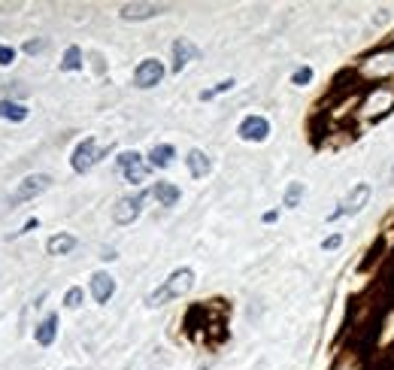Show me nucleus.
<instances>
[{
	"label": "nucleus",
	"mask_w": 394,
	"mask_h": 370,
	"mask_svg": "<svg viewBox=\"0 0 394 370\" xmlns=\"http://www.w3.org/2000/svg\"><path fill=\"white\" fill-rule=\"evenodd\" d=\"M146 198H149L146 191L130 194V198H121L116 207H113V222H116V225H130V222H137V215L143 213Z\"/></svg>",
	"instance_id": "7"
},
{
	"label": "nucleus",
	"mask_w": 394,
	"mask_h": 370,
	"mask_svg": "<svg viewBox=\"0 0 394 370\" xmlns=\"http://www.w3.org/2000/svg\"><path fill=\"white\" fill-rule=\"evenodd\" d=\"M100 258H104V261H113V258H116V249H104V255H100Z\"/></svg>",
	"instance_id": "31"
},
{
	"label": "nucleus",
	"mask_w": 394,
	"mask_h": 370,
	"mask_svg": "<svg viewBox=\"0 0 394 370\" xmlns=\"http://www.w3.org/2000/svg\"><path fill=\"white\" fill-rule=\"evenodd\" d=\"M191 289H195V270H191V267H179V270H173L167 276L161 289H155L146 297V304L149 306H161V304L173 301V297H185Z\"/></svg>",
	"instance_id": "2"
},
{
	"label": "nucleus",
	"mask_w": 394,
	"mask_h": 370,
	"mask_svg": "<svg viewBox=\"0 0 394 370\" xmlns=\"http://www.w3.org/2000/svg\"><path fill=\"white\" fill-rule=\"evenodd\" d=\"M355 76L364 82H376V85H391L394 82V46L364 55L355 67Z\"/></svg>",
	"instance_id": "1"
},
{
	"label": "nucleus",
	"mask_w": 394,
	"mask_h": 370,
	"mask_svg": "<svg viewBox=\"0 0 394 370\" xmlns=\"http://www.w3.org/2000/svg\"><path fill=\"white\" fill-rule=\"evenodd\" d=\"M307 194V185L303 182H291L288 189H285V198H282V207H288V210H295L297 203H300V198Z\"/></svg>",
	"instance_id": "22"
},
{
	"label": "nucleus",
	"mask_w": 394,
	"mask_h": 370,
	"mask_svg": "<svg viewBox=\"0 0 394 370\" xmlns=\"http://www.w3.org/2000/svg\"><path fill=\"white\" fill-rule=\"evenodd\" d=\"M37 225H39L37 219H27V222H25V228H22V231H18V234H27V231H34V228H37Z\"/></svg>",
	"instance_id": "30"
},
{
	"label": "nucleus",
	"mask_w": 394,
	"mask_h": 370,
	"mask_svg": "<svg viewBox=\"0 0 394 370\" xmlns=\"http://www.w3.org/2000/svg\"><path fill=\"white\" fill-rule=\"evenodd\" d=\"M394 109V88L391 85H373L367 95L358 100V119L361 121H376L388 116Z\"/></svg>",
	"instance_id": "3"
},
{
	"label": "nucleus",
	"mask_w": 394,
	"mask_h": 370,
	"mask_svg": "<svg viewBox=\"0 0 394 370\" xmlns=\"http://www.w3.org/2000/svg\"><path fill=\"white\" fill-rule=\"evenodd\" d=\"M331 370H364V362H361V352L355 349H343L337 355V362H333Z\"/></svg>",
	"instance_id": "19"
},
{
	"label": "nucleus",
	"mask_w": 394,
	"mask_h": 370,
	"mask_svg": "<svg viewBox=\"0 0 394 370\" xmlns=\"http://www.w3.org/2000/svg\"><path fill=\"white\" fill-rule=\"evenodd\" d=\"M276 219H279V210H270V213H264V222H267V225H273Z\"/></svg>",
	"instance_id": "29"
},
{
	"label": "nucleus",
	"mask_w": 394,
	"mask_h": 370,
	"mask_svg": "<svg viewBox=\"0 0 394 370\" xmlns=\"http://www.w3.org/2000/svg\"><path fill=\"white\" fill-rule=\"evenodd\" d=\"M100 158H104V152L97 149V140H94V137H85V140L73 149V158H70V164H73L76 173H88Z\"/></svg>",
	"instance_id": "6"
},
{
	"label": "nucleus",
	"mask_w": 394,
	"mask_h": 370,
	"mask_svg": "<svg viewBox=\"0 0 394 370\" xmlns=\"http://www.w3.org/2000/svg\"><path fill=\"white\" fill-rule=\"evenodd\" d=\"M309 82H312V70L309 67H297L295 73H291V85L303 88V85H309Z\"/></svg>",
	"instance_id": "24"
},
{
	"label": "nucleus",
	"mask_w": 394,
	"mask_h": 370,
	"mask_svg": "<svg viewBox=\"0 0 394 370\" xmlns=\"http://www.w3.org/2000/svg\"><path fill=\"white\" fill-rule=\"evenodd\" d=\"M161 79H164V64H161L158 58L140 61L137 70H134V85L137 88H155V85H161Z\"/></svg>",
	"instance_id": "8"
},
{
	"label": "nucleus",
	"mask_w": 394,
	"mask_h": 370,
	"mask_svg": "<svg viewBox=\"0 0 394 370\" xmlns=\"http://www.w3.org/2000/svg\"><path fill=\"white\" fill-rule=\"evenodd\" d=\"M43 49H46V40H27V43H25L27 55H37V52H43Z\"/></svg>",
	"instance_id": "28"
},
{
	"label": "nucleus",
	"mask_w": 394,
	"mask_h": 370,
	"mask_svg": "<svg viewBox=\"0 0 394 370\" xmlns=\"http://www.w3.org/2000/svg\"><path fill=\"white\" fill-rule=\"evenodd\" d=\"M49 185H52V177L49 173H30V177H25L22 182H18V189L9 194V203H25V201H34L37 194H43Z\"/></svg>",
	"instance_id": "4"
},
{
	"label": "nucleus",
	"mask_w": 394,
	"mask_h": 370,
	"mask_svg": "<svg viewBox=\"0 0 394 370\" xmlns=\"http://www.w3.org/2000/svg\"><path fill=\"white\" fill-rule=\"evenodd\" d=\"M61 70H67V73H73V70H82V49L70 46L67 52H64V61H61Z\"/></svg>",
	"instance_id": "21"
},
{
	"label": "nucleus",
	"mask_w": 394,
	"mask_h": 370,
	"mask_svg": "<svg viewBox=\"0 0 394 370\" xmlns=\"http://www.w3.org/2000/svg\"><path fill=\"white\" fill-rule=\"evenodd\" d=\"M16 61V49L13 46H0V67H9Z\"/></svg>",
	"instance_id": "27"
},
{
	"label": "nucleus",
	"mask_w": 394,
	"mask_h": 370,
	"mask_svg": "<svg viewBox=\"0 0 394 370\" xmlns=\"http://www.w3.org/2000/svg\"><path fill=\"white\" fill-rule=\"evenodd\" d=\"M113 294H116V280L106 270H97L91 276V297H94L97 304H106Z\"/></svg>",
	"instance_id": "12"
},
{
	"label": "nucleus",
	"mask_w": 394,
	"mask_h": 370,
	"mask_svg": "<svg viewBox=\"0 0 394 370\" xmlns=\"http://www.w3.org/2000/svg\"><path fill=\"white\" fill-rule=\"evenodd\" d=\"M185 164H188V173H191L195 179H204L207 173L212 170L209 155H207V152H200V149H191V152H188V158H185Z\"/></svg>",
	"instance_id": "14"
},
{
	"label": "nucleus",
	"mask_w": 394,
	"mask_h": 370,
	"mask_svg": "<svg viewBox=\"0 0 394 370\" xmlns=\"http://www.w3.org/2000/svg\"><path fill=\"white\" fill-rule=\"evenodd\" d=\"M367 201H370V185H367V182H358L355 189L349 191V198L328 215V222H337L340 215H355V213H361L364 207H367Z\"/></svg>",
	"instance_id": "5"
},
{
	"label": "nucleus",
	"mask_w": 394,
	"mask_h": 370,
	"mask_svg": "<svg viewBox=\"0 0 394 370\" xmlns=\"http://www.w3.org/2000/svg\"><path fill=\"white\" fill-rule=\"evenodd\" d=\"M340 246H343V234H331V237L321 240V249L325 252H333V249H340Z\"/></svg>",
	"instance_id": "26"
},
{
	"label": "nucleus",
	"mask_w": 394,
	"mask_h": 370,
	"mask_svg": "<svg viewBox=\"0 0 394 370\" xmlns=\"http://www.w3.org/2000/svg\"><path fill=\"white\" fill-rule=\"evenodd\" d=\"M34 337H37V343H39V346H52V343H55V337H58V316H55V313H52V316H46L43 322L37 325V334H34Z\"/></svg>",
	"instance_id": "17"
},
{
	"label": "nucleus",
	"mask_w": 394,
	"mask_h": 370,
	"mask_svg": "<svg viewBox=\"0 0 394 370\" xmlns=\"http://www.w3.org/2000/svg\"><path fill=\"white\" fill-rule=\"evenodd\" d=\"M0 119L25 121L27 119V107L25 104H13V100H0Z\"/></svg>",
	"instance_id": "20"
},
{
	"label": "nucleus",
	"mask_w": 394,
	"mask_h": 370,
	"mask_svg": "<svg viewBox=\"0 0 394 370\" xmlns=\"http://www.w3.org/2000/svg\"><path fill=\"white\" fill-rule=\"evenodd\" d=\"M173 158H176V149L170 146V143H161V146H152V152H149V167L164 170L173 164Z\"/></svg>",
	"instance_id": "15"
},
{
	"label": "nucleus",
	"mask_w": 394,
	"mask_h": 370,
	"mask_svg": "<svg viewBox=\"0 0 394 370\" xmlns=\"http://www.w3.org/2000/svg\"><path fill=\"white\" fill-rule=\"evenodd\" d=\"M161 4H125L121 6V22H146V18L161 16Z\"/></svg>",
	"instance_id": "11"
},
{
	"label": "nucleus",
	"mask_w": 394,
	"mask_h": 370,
	"mask_svg": "<svg viewBox=\"0 0 394 370\" xmlns=\"http://www.w3.org/2000/svg\"><path fill=\"white\" fill-rule=\"evenodd\" d=\"M152 198H155L161 207H176L179 203V189L173 182H155V189H152Z\"/></svg>",
	"instance_id": "16"
},
{
	"label": "nucleus",
	"mask_w": 394,
	"mask_h": 370,
	"mask_svg": "<svg viewBox=\"0 0 394 370\" xmlns=\"http://www.w3.org/2000/svg\"><path fill=\"white\" fill-rule=\"evenodd\" d=\"M118 167H121V173H125V179L130 185L146 182V177H149V164L143 161L140 152H125V155H118Z\"/></svg>",
	"instance_id": "9"
},
{
	"label": "nucleus",
	"mask_w": 394,
	"mask_h": 370,
	"mask_svg": "<svg viewBox=\"0 0 394 370\" xmlns=\"http://www.w3.org/2000/svg\"><path fill=\"white\" fill-rule=\"evenodd\" d=\"M230 88H234V79H225V82H218L216 88H209V91H204V95H200V100H212V97L225 95V91H230Z\"/></svg>",
	"instance_id": "25"
},
{
	"label": "nucleus",
	"mask_w": 394,
	"mask_h": 370,
	"mask_svg": "<svg viewBox=\"0 0 394 370\" xmlns=\"http://www.w3.org/2000/svg\"><path fill=\"white\" fill-rule=\"evenodd\" d=\"M82 301H85V292L79 289V285H73V289H67V294H64V306H70V310H76V306H82Z\"/></svg>",
	"instance_id": "23"
},
{
	"label": "nucleus",
	"mask_w": 394,
	"mask_h": 370,
	"mask_svg": "<svg viewBox=\"0 0 394 370\" xmlns=\"http://www.w3.org/2000/svg\"><path fill=\"white\" fill-rule=\"evenodd\" d=\"M200 52H197V46L191 43V40H185V37H179L176 43H173V70L179 73V70H185V64L188 61H195Z\"/></svg>",
	"instance_id": "13"
},
{
	"label": "nucleus",
	"mask_w": 394,
	"mask_h": 370,
	"mask_svg": "<svg viewBox=\"0 0 394 370\" xmlns=\"http://www.w3.org/2000/svg\"><path fill=\"white\" fill-rule=\"evenodd\" d=\"M240 140H249V143H264L270 137V121L264 116H246L240 121Z\"/></svg>",
	"instance_id": "10"
},
{
	"label": "nucleus",
	"mask_w": 394,
	"mask_h": 370,
	"mask_svg": "<svg viewBox=\"0 0 394 370\" xmlns=\"http://www.w3.org/2000/svg\"><path fill=\"white\" fill-rule=\"evenodd\" d=\"M73 249H76V237H73V234H55V237H49V243H46L49 255H70Z\"/></svg>",
	"instance_id": "18"
}]
</instances>
